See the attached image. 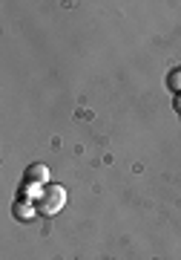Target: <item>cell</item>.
Returning a JSON list of instances; mask_svg holds the SVG:
<instances>
[{
	"label": "cell",
	"mask_w": 181,
	"mask_h": 260,
	"mask_svg": "<svg viewBox=\"0 0 181 260\" xmlns=\"http://www.w3.org/2000/svg\"><path fill=\"white\" fill-rule=\"evenodd\" d=\"M64 203H66V191H64V185H46L40 194H37V200H35V205H37V211L40 214H58L61 208H64Z\"/></svg>",
	"instance_id": "cell-1"
},
{
	"label": "cell",
	"mask_w": 181,
	"mask_h": 260,
	"mask_svg": "<svg viewBox=\"0 0 181 260\" xmlns=\"http://www.w3.org/2000/svg\"><path fill=\"white\" fill-rule=\"evenodd\" d=\"M170 87H172V90H178V87H181V70L170 73Z\"/></svg>",
	"instance_id": "cell-4"
},
{
	"label": "cell",
	"mask_w": 181,
	"mask_h": 260,
	"mask_svg": "<svg viewBox=\"0 0 181 260\" xmlns=\"http://www.w3.org/2000/svg\"><path fill=\"white\" fill-rule=\"evenodd\" d=\"M46 179H49V168L40 165V162L29 165V168H26V174H23V182H26V185H35V188H40Z\"/></svg>",
	"instance_id": "cell-2"
},
{
	"label": "cell",
	"mask_w": 181,
	"mask_h": 260,
	"mask_svg": "<svg viewBox=\"0 0 181 260\" xmlns=\"http://www.w3.org/2000/svg\"><path fill=\"white\" fill-rule=\"evenodd\" d=\"M12 211H15V217H20V220H32L37 211V205L29 200V197H18L15 200V205H12Z\"/></svg>",
	"instance_id": "cell-3"
}]
</instances>
